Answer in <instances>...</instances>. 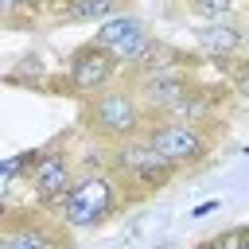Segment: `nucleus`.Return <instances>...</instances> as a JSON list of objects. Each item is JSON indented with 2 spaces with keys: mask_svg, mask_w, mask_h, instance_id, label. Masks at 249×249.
Returning a JSON list of instances; mask_svg holds the SVG:
<instances>
[{
  "mask_svg": "<svg viewBox=\"0 0 249 249\" xmlns=\"http://www.w3.org/2000/svg\"><path fill=\"white\" fill-rule=\"evenodd\" d=\"M109 171L121 183L124 202L128 198H148V195H156V191H163L179 179V167L160 156V148L148 140V132L113 144L109 148Z\"/></svg>",
  "mask_w": 249,
  "mask_h": 249,
  "instance_id": "f257e3e1",
  "label": "nucleus"
},
{
  "mask_svg": "<svg viewBox=\"0 0 249 249\" xmlns=\"http://www.w3.org/2000/svg\"><path fill=\"white\" fill-rule=\"evenodd\" d=\"M82 124H86L89 136H97L101 144L113 148V144H121V140H132V136L148 132L152 117H148V109L140 105V97H136V89H132L128 82H124V86L113 82L109 89L86 97Z\"/></svg>",
  "mask_w": 249,
  "mask_h": 249,
  "instance_id": "f03ea898",
  "label": "nucleus"
},
{
  "mask_svg": "<svg viewBox=\"0 0 249 249\" xmlns=\"http://www.w3.org/2000/svg\"><path fill=\"white\" fill-rule=\"evenodd\" d=\"M124 202L121 183L113 179L109 167L97 171H82L66 195V202L58 206V226L62 230H93L101 222H109Z\"/></svg>",
  "mask_w": 249,
  "mask_h": 249,
  "instance_id": "7ed1b4c3",
  "label": "nucleus"
},
{
  "mask_svg": "<svg viewBox=\"0 0 249 249\" xmlns=\"http://www.w3.org/2000/svg\"><path fill=\"white\" fill-rule=\"evenodd\" d=\"M148 140L160 148L163 160H171L179 171H191V167H202L210 160V132L198 128V124H187V121H152L148 124Z\"/></svg>",
  "mask_w": 249,
  "mask_h": 249,
  "instance_id": "20e7f679",
  "label": "nucleus"
},
{
  "mask_svg": "<svg viewBox=\"0 0 249 249\" xmlns=\"http://www.w3.org/2000/svg\"><path fill=\"white\" fill-rule=\"evenodd\" d=\"M93 43H97L101 51H109V54L128 70V66H136V62L156 47V35H152V27H148L144 16H136V12H117L113 19H105V23L93 27Z\"/></svg>",
  "mask_w": 249,
  "mask_h": 249,
  "instance_id": "39448f33",
  "label": "nucleus"
},
{
  "mask_svg": "<svg viewBox=\"0 0 249 249\" xmlns=\"http://www.w3.org/2000/svg\"><path fill=\"white\" fill-rule=\"evenodd\" d=\"M117 74H121V62L109 51H101L93 39L78 43L66 54V89L74 97H93V93L109 89L117 82Z\"/></svg>",
  "mask_w": 249,
  "mask_h": 249,
  "instance_id": "423d86ee",
  "label": "nucleus"
},
{
  "mask_svg": "<svg viewBox=\"0 0 249 249\" xmlns=\"http://www.w3.org/2000/svg\"><path fill=\"white\" fill-rule=\"evenodd\" d=\"M74 179H78V171H74L70 152H66V148H43L39 160H35V167L27 171V187H31L35 206L58 214V206L66 202Z\"/></svg>",
  "mask_w": 249,
  "mask_h": 249,
  "instance_id": "0eeeda50",
  "label": "nucleus"
},
{
  "mask_svg": "<svg viewBox=\"0 0 249 249\" xmlns=\"http://www.w3.org/2000/svg\"><path fill=\"white\" fill-rule=\"evenodd\" d=\"M132 89H136V97H140V105L148 109V117L156 121V117H163L195 82H191V74H187V66H171V70H156V74H144V78H132L128 82Z\"/></svg>",
  "mask_w": 249,
  "mask_h": 249,
  "instance_id": "6e6552de",
  "label": "nucleus"
},
{
  "mask_svg": "<svg viewBox=\"0 0 249 249\" xmlns=\"http://www.w3.org/2000/svg\"><path fill=\"white\" fill-rule=\"evenodd\" d=\"M241 43H245V27L233 23V19H218V23H198L195 27V47L206 58L233 62L241 54Z\"/></svg>",
  "mask_w": 249,
  "mask_h": 249,
  "instance_id": "1a4fd4ad",
  "label": "nucleus"
},
{
  "mask_svg": "<svg viewBox=\"0 0 249 249\" xmlns=\"http://www.w3.org/2000/svg\"><path fill=\"white\" fill-rule=\"evenodd\" d=\"M0 249H58V233L27 214H8L0 222Z\"/></svg>",
  "mask_w": 249,
  "mask_h": 249,
  "instance_id": "9d476101",
  "label": "nucleus"
},
{
  "mask_svg": "<svg viewBox=\"0 0 249 249\" xmlns=\"http://www.w3.org/2000/svg\"><path fill=\"white\" fill-rule=\"evenodd\" d=\"M121 12V0H62L54 4V19L62 23H105Z\"/></svg>",
  "mask_w": 249,
  "mask_h": 249,
  "instance_id": "9b49d317",
  "label": "nucleus"
},
{
  "mask_svg": "<svg viewBox=\"0 0 249 249\" xmlns=\"http://www.w3.org/2000/svg\"><path fill=\"white\" fill-rule=\"evenodd\" d=\"M39 152H43V148H31V152H19V156L0 160V206L12 198L16 183H19V179H27V171H31V167H35V160H39Z\"/></svg>",
  "mask_w": 249,
  "mask_h": 249,
  "instance_id": "f8f14e48",
  "label": "nucleus"
},
{
  "mask_svg": "<svg viewBox=\"0 0 249 249\" xmlns=\"http://www.w3.org/2000/svg\"><path fill=\"white\" fill-rule=\"evenodd\" d=\"M8 82H16V86H47L51 74H47V62L39 54H23L16 62V70L8 74Z\"/></svg>",
  "mask_w": 249,
  "mask_h": 249,
  "instance_id": "ddd939ff",
  "label": "nucleus"
},
{
  "mask_svg": "<svg viewBox=\"0 0 249 249\" xmlns=\"http://www.w3.org/2000/svg\"><path fill=\"white\" fill-rule=\"evenodd\" d=\"M241 8V0H191V16H198L202 23H218V19H233Z\"/></svg>",
  "mask_w": 249,
  "mask_h": 249,
  "instance_id": "4468645a",
  "label": "nucleus"
},
{
  "mask_svg": "<svg viewBox=\"0 0 249 249\" xmlns=\"http://www.w3.org/2000/svg\"><path fill=\"white\" fill-rule=\"evenodd\" d=\"M214 241H218V249H249V226H230Z\"/></svg>",
  "mask_w": 249,
  "mask_h": 249,
  "instance_id": "2eb2a0df",
  "label": "nucleus"
},
{
  "mask_svg": "<svg viewBox=\"0 0 249 249\" xmlns=\"http://www.w3.org/2000/svg\"><path fill=\"white\" fill-rule=\"evenodd\" d=\"M43 0H0V19H23L39 8Z\"/></svg>",
  "mask_w": 249,
  "mask_h": 249,
  "instance_id": "dca6fc26",
  "label": "nucleus"
},
{
  "mask_svg": "<svg viewBox=\"0 0 249 249\" xmlns=\"http://www.w3.org/2000/svg\"><path fill=\"white\" fill-rule=\"evenodd\" d=\"M233 89H237V93H241V97L249 101V66H245V62H241V66L233 70Z\"/></svg>",
  "mask_w": 249,
  "mask_h": 249,
  "instance_id": "f3484780",
  "label": "nucleus"
},
{
  "mask_svg": "<svg viewBox=\"0 0 249 249\" xmlns=\"http://www.w3.org/2000/svg\"><path fill=\"white\" fill-rule=\"evenodd\" d=\"M241 62L249 66V31H245V43H241Z\"/></svg>",
  "mask_w": 249,
  "mask_h": 249,
  "instance_id": "a211bd4d",
  "label": "nucleus"
},
{
  "mask_svg": "<svg viewBox=\"0 0 249 249\" xmlns=\"http://www.w3.org/2000/svg\"><path fill=\"white\" fill-rule=\"evenodd\" d=\"M195 249H218V241H214V237H210V241H198V245H195Z\"/></svg>",
  "mask_w": 249,
  "mask_h": 249,
  "instance_id": "6ab92c4d",
  "label": "nucleus"
}]
</instances>
